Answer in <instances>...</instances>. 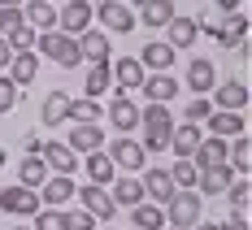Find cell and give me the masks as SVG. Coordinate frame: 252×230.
<instances>
[{
	"instance_id": "cell-27",
	"label": "cell",
	"mask_w": 252,
	"mask_h": 230,
	"mask_svg": "<svg viewBox=\"0 0 252 230\" xmlns=\"http://www.w3.org/2000/svg\"><path fill=\"white\" fill-rule=\"evenodd\" d=\"M109 74H113V83H118V91H135L148 70H144L135 57H118V65H109Z\"/></svg>"
},
{
	"instance_id": "cell-16",
	"label": "cell",
	"mask_w": 252,
	"mask_h": 230,
	"mask_svg": "<svg viewBox=\"0 0 252 230\" xmlns=\"http://www.w3.org/2000/svg\"><path fill=\"white\" fill-rule=\"evenodd\" d=\"M109 122L118 126V135H130V130L139 126V104L126 100V91H113V100H109Z\"/></svg>"
},
{
	"instance_id": "cell-52",
	"label": "cell",
	"mask_w": 252,
	"mask_h": 230,
	"mask_svg": "<svg viewBox=\"0 0 252 230\" xmlns=\"http://www.w3.org/2000/svg\"><path fill=\"white\" fill-rule=\"evenodd\" d=\"M87 4H92V0H87ZM96 4H100V0H96Z\"/></svg>"
},
{
	"instance_id": "cell-15",
	"label": "cell",
	"mask_w": 252,
	"mask_h": 230,
	"mask_svg": "<svg viewBox=\"0 0 252 230\" xmlns=\"http://www.w3.org/2000/svg\"><path fill=\"white\" fill-rule=\"evenodd\" d=\"M74 191H78L74 178H65V174H48V182L39 187V204L61 208V204H70V200H74Z\"/></svg>"
},
{
	"instance_id": "cell-7",
	"label": "cell",
	"mask_w": 252,
	"mask_h": 230,
	"mask_svg": "<svg viewBox=\"0 0 252 230\" xmlns=\"http://www.w3.org/2000/svg\"><path fill=\"white\" fill-rule=\"evenodd\" d=\"M0 213H13V217H35L39 213V191H26L18 182L0 187Z\"/></svg>"
},
{
	"instance_id": "cell-20",
	"label": "cell",
	"mask_w": 252,
	"mask_h": 230,
	"mask_svg": "<svg viewBox=\"0 0 252 230\" xmlns=\"http://www.w3.org/2000/svg\"><path fill=\"white\" fill-rule=\"evenodd\" d=\"M200 139H204V130L191 126V122H174V130H170V148H174L178 161H191V152L200 148Z\"/></svg>"
},
{
	"instance_id": "cell-8",
	"label": "cell",
	"mask_w": 252,
	"mask_h": 230,
	"mask_svg": "<svg viewBox=\"0 0 252 230\" xmlns=\"http://www.w3.org/2000/svg\"><path fill=\"white\" fill-rule=\"evenodd\" d=\"M74 200H83L78 208H83V213H92L96 222H113V217H118V204L109 200V191H104V187H92V182H83V187L74 191Z\"/></svg>"
},
{
	"instance_id": "cell-31",
	"label": "cell",
	"mask_w": 252,
	"mask_h": 230,
	"mask_svg": "<svg viewBox=\"0 0 252 230\" xmlns=\"http://www.w3.org/2000/svg\"><path fill=\"white\" fill-rule=\"evenodd\" d=\"M170 18H174V0H148V4H144V13H139L135 22H144L148 30H165Z\"/></svg>"
},
{
	"instance_id": "cell-23",
	"label": "cell",
	"mask_w": 252,
	"mask_h": 230,
	"mask_svg": "<svg viewBox=\"0 0 252 230\" xmlns=\"http://www.w3.org/2000/svg\"><path fill=\"white\" fill-rule=\"evenodd\" d=\"M39 161L48 165L52 174H65V178H70V174L78 170V156L70 152L65 144H57V139H48V144H44V152H39Z\"/></svg>"
},
{
	"instance_id": "cell-13",
	"label": "cell",
	"mask_w": 252,
	"mask_h": 230,
	"mask_svg": "<svg viewBox=\"0 0 252 230\" xmlns=\"http://www.w3.org/2000/svg\"><path fill=\"white\" fill-rule=\"evenodd\" d=\"M139 187H144V200H152V204H165V200L178 191L174 178H170V170H157V165H152V170H144Z\"/></svg>"
},
{
	"instance_id": "cell-54",
	"label": "cell",
	"mask_w": 252,
	"mask_h": 230,
	"mask_svg": "<svg viewBox=\"0 0 252 230\" xmlns=\"http://www.w3.org/2000/svg\"><path fill=\"white\" fill-rule=\"evenodd\" d=\"M130 230H135V226H130Z\"/></svg>"
},
{
	"instance_id": "cell-39",
	"label": "cell",
	"mask_w": 252,
	"mask_h": 230,
	"mask_svg": "<svg viewBox=\"0 0 252 230\" xmlns=\"http://www.w3.org/2000/svg\"><path fill=\"white\" fill-rule=\"evenodd\" d=\"M61 213H65V230H96V217L83 208H61Z\"/></svg>"
},
{
	"instance_id": "cell-42",
	"label": "cell",
	"mask_w": 252,
	"mask_h": 230,
	"mask_svg": "<svg viewBox=\"0 0 252 230\" xmlns=\"http://www.w3.org/2000/svg\"><path fill=\"white\" fill-rule=\"evenodd\" d=\"M22 148H26V156H39V152H44V135H26Z\"/></svg>"
},
{
	"instance_id": "cell-25",
	"label": "cell",
	"mask_w": 252,
	"mask_h": 230,
	"mask_svg": "<svg viewBox=\"0 0 252 230\" xmlns=\"http://www.w3.org/2000/svg\"><path fill=\"white\" fill-rule=\"evenodd\" d=\"M4 70H9V83L13 87H26V83H35V74H39V57L35 52H13Z\"/></svg>"
},
{
	"instance_id": "cell-6",
	"label": "cell",
	"mask_w": 252,
	"mask_h": 230,
	"mask_svg": "<svg viewBox=\"0 0 252 230\" xmlns=\"http://www.w3.org/2000/svg\"><path fill=\"white\" fill-rule=\"evenodd\" d=\"M92 13L100 18L104 35H109V30H118V35H130V30H135V9H130V4H122V0H100Z\"/></svg>"
},
{
	"instance_id": "cell-49",
	"label": "cell",
	"mask_w": 252,
	"mask_h": 230,
	"mask_svg": "<svg viewBox=\"0 0 252 230\" xmlns=\"http://www.w3.org/2000/svg\"><path fill=\"white\" fill-rule=\"evenodd\" d=\"M130 4H139V9H144V4H148V0H130Z\"/></svg>"
},
{
	"instance_id": "cell-9",
	"label": "cell",
	"mask_w": 252,
	"mask_h": 230,
	"mask_svg": "<svg viewBox=\"0 0 252 230\" xmlns=\"http://www.w3.org/2000/svg\"><path fill=\"white\" fill-rule=\"evenodd\" d=\"M65 148H70L74 156L100 152V148H104V130L96 126V122H74V130H70V139H65Z\"/></svg>"
},
{
	"instance_id": "cell-4",
	"label": "cell",
	"mask_w": 252,
	"mask_h": 230,
	"mask_svg": "<svg viewBox=\"0 0 252 230\" xmlns=\"http://www.w3.org/2000/svg\"><path fill=\"white\" fill-rule=\"evenodd\" d=\"M92 22H96V13H92L87 0H65V4L57 9V30L70 35V39H78L83 30H92Z\"/></svg>"
},
{
	"instance_id": "cell-28",
	"label": "cell",
	"mask_w": 252,
	"mask_h": 230,
	"mask_svg": "<svg viewBox=\"0 0 252 230\" xmlns=\"http://www.w3.org/2000/svg\"><path fill=\"white\" fill-rule=\"evenodd\" d=\"M200 39V30H196V18H170V26H165V44L170 48H191Z\"/></svg>"
},
{
	"instance_id": "cell-18",
	"label": "cell",
	"mask_w": 252,
	"mask_h": 230,
	"mask_svg": "<svg viewBox=\"0 0 252 230\" xmlns=\"http://www.w3.org/2000/svg\"><path fill=\"white\" fill-rule=\"evenodd\" d=\"M144 70H152V74H170V65H174V48L165 44V39H148L144 44V52L135 57Z\"/></svg>"
},
{
	"instance_id": "cell-53",
	"label": "cell",
	"mask_w": 252,
	"mask_h": 230,
	"mask_svg": "<svg viewBox=\"0 0 252 230\" xmlns=\"http://www.w3.org/2000/svg\"><path fill=\"white\" fill-rule=\"evenodd\" d=\"M48 4H57V0H48Z\"/></svg>"
},
{
	"instance_id": "cell-33",
	"label": "cell",
	"mask_w": 252,
	"mask_h": 230,
	"mask_svg": "<svg viewBox=\"0 0 252 230\" xmlns=\"http://www.w3.org/2000/svg\"><path fill=\"white\" fill-rule=\"evenodd\" d=\"M113 65V61H109ZM109 65H87V78H83V96L87 100H96L104 91H113V74H109Z\"/></svg>"
},
{
	"instance_id": "cell-22",
	"label": "cell",
	"mask_w": 252,
	"mask_h": 230,
	"mask_svg": "<svg viewBox=\"0 0 252 230\" xmlns=\"http://www.w3.org/2000/svg\"><path fill=\"white\" fill-rule=\"evenodd\" d=\"M213 87H218V70H213V61L196 57V61L187 65V91H191V96H209Z\"/></svg>"
},
{
	"instance_id": "cell-44",
	"label": "cell",
	"mask_w": 252,
	"mask_h": 230,
	"mask_svg": "<svg viewBox=\"0 0 252 230\" xmlns=\"http://www.w3.org/2000/svg\"><path fill=\"white\" fill-rule=\"evenodd\" d=\"M239 4H244V0H218V9H222V13H239Z\"/></svg>"
},
{
	"instance_id": "cell-21",
	"label": "cell",
	"mask_w": 252,
	"mask_h": 230,
	"mask_svg": "<svg viewBox=\"0 0 252 230\" xmlns=\"http://www.w3.org/2000/svg\"><path fill=\"white\" fill-rule=\"evenodd\" d=\"M22 18H26V26H31L35 35L57 30V4H48V0H26V4H22Z\"/></svg>"
},
{
	"instance_id": "cell-47",
	"label": "cell",
	"mask_w": 252,
	"mask_h": 230,
	"mask_svg": "<svg viewBox=\"0 0 252 230\" xmlns=\"http://www.w3.org/2000/svg\"><path fill=\"white\" fill-rule=\"evenodd\" d=\"M26 0H0V9H22Z\"/></svg>"
},
{
	"instance_id": "cell-45",
	"label": "cell",
	"mask_w": 252,
	"mask_h": 230,
	"mask_svg": "<svg viewBox=\"0 0 252 230\" xmlns=\"http://www.w3.org/2000/svg\"><path fill=\"white\" fill-rule=\"evenodd\" d=\"M9 57H13V52H9V44H4V39H0V70H4V65H9Z\"/></svg>"
},
{
	"instance_id": "cell-43",
	"label": "cell",
	"mask_w": 252,
	"mask_h": 230,
	"mask_svg": "<svg viewBox=\"0 0 252 230\" xmlns=\"http://www.w3.org/2000/svg\"><path fill=\"white\" fill-rule=\"evenodd\" d=\"M222 230H248V222H244V213H230L226 222H222Z\"/></svg>"
},
{
	"instance_id": "cell-37",
	"label": "cell",
	"mask_w": 252,
	"mask_h": 230,
	"mask_svg": "<svg viewBox=\"0 0 252 230\" xmlns=\"http://www.w3.org/2000/svg\"><path fill=\"white\" fill-rule=\"evenodd\" d=\"M226 200H230V208L235 213H248V200H252V187H248V178H235L226 187Z\"/></svg>"
},
{
	"instance_id": "cell-30",
	"label": "cell",
	"mask_w": 252,
	"mask_h": 230,
	"mask_svg": "<svg viewBox=\"0 0 252 230\" xmlns=\"http://www.w3.org/2000/svg\"><path fill=\"white\" fill-rule=\"evenodd\" d=\"M109 200H113L118 208L144 204V187H139V178H113V187H109Z\"/></svg>"
},
{
	"instance_id": "cell-38",
	"label": "cell",
	"mask_w": 252,
	"mask_h": 230,
	"mask_svg": "<svg viewBox=\"0 0 252 230\" xmlns=\"http://www.w3.org/2000/svg\"><path fill=\"white\" fill-rule=\"evenodd\" d=\"M35 230H65V213L61 208H39L35 213Z\"/></svg>"
},
{
	"instance_id": "cell-50",
	"label": "cell",
	"mask_w": 252,
	"mask_h": 230,
	"mask_svg": "<svg viewBox=\"0 0 252 230\" xmlns=\"http://www.w3.org/2000/svg\"><path fill=\"white\" fill-rule=\"evenodd\" d=\"M161 230H174V226H161Z\"/></svg>"
},
{
	"instance_id": "cell-5",
	"label": "cell",
	"mask_w": 252,
	"mask_h": 230,
	"mask_svg": "<svg viewBox=\"0 0 252 230\" xmlns=\"http://www.w3.org/2000/svg\"><path fill=\"white\" fill-rule=\"evenodd\" d=\"M104 156H109L118 170H148V152H144L139 139H130V135H118V139L104 148Z\"/></svg>"
},
{
	"instance_id": "cell-11",
	"label": "cell",
	"mask_w": 252,
	"mask_h": 230,
	"mask_svg": "<svg viewBox=\"0 0 252 230\" xmlns=\"http://www.w3.org/2000/svg\"><path fill=\"white\" fill-rule=\"evenodd\" d=\"M78 170L87 174V182H92V187H104V191H109V187H113V178H118V165L104 156V148H100V152H87Z\"/></svg>"
},
{
	"instance_id": "cell-29",
	"label": "cell",
	"mask_w": 252,
	"mask_h": 230,
	"mask_svg": "<svg viewBox=\"0 0 252 230\" xmlns=\"http://www.w3.org/2000/svg\"><path fill=\"white\" fill-rule=\"evenodd\" d=\"M44 182H48V165H44L39 156H22V161H18V187L39 191Z\"/></svg>"
},
{
	"instance_id": "cell-2",
	"label": "cell",
	"mask_w": 252,
	"mask_h": 230,
	"mask_svg": "<svg viewBox=\"0 0 252 230\" xmlns=\"http://www.w3.org/2000/svg\"><path fill=\"white\" fill-rule=\"evenodd\" d=\"M35 57H48V61L61 65V70H78V65H83L78 44L70 39V35H61V30H44V35H35Z\"/></svg>"
},
{
	"instance_id": "cell-32",
	"label": "cell",
	"mask_w": 252,
	"mask_h": 230,
	"mask_svg": "<svg viewBox=\"0 0 252 230\" xmlns=\"http://www.w3.org/2000/svg\"><path fill=\"white\" fill-rule=\"evenodd\" d=\"M130 226H135V230H161V226H165V208L152 204V200L135 204V208H130Z\"/></svg>"
},
{
	"instance_id": "cell-24",
	"label": "cell",
	"mask_w": 252,
	"mask_h": 230,
	"mask_svg": "<svg viewBox=\"0 0 252 230\" xmlns=\"http://www.w3.org/2000/svg\"><path fill=\"white\" fill-rule=\"evenodd\" d=\"M239 178L230 165H218V170H200V178H196V196H226V187Z\"/></svg>"
},
{
	"instance_id": "cell-10",
	"label": "cell",
	"mask_w": 252,
	"mask_h": 230,
	"mask_svg": "<svg viewBox=\"0 0 252 230\" xmlns=\"http://www.w3.org/2000/svg\"><path fill=\"white\" fill-rule=\"evenodd\" d=\"M213 109H222V113H244L248 109V87L239 83V78H230V83H218L213 87Z\"/></svg>"
},
{
	"instance_id": "cell-19",
	"label": "cell",
	"mask_w": 252,
	"mask_h": 230,
	"mask_svg": "<svg viewBox=\"0 0 252 230\" xmlns=\"http://www.w3.org/2000/svg\"><path fill=\"white\" fill-rule=\"evenodd\" d=\"M204 122H209V135H213V139H226V144H230V139H239V135H248L244 113H222V109H213Z\"/></svg>"
},
{
	"instance_id": "cell-12",
	"label": "cell",
	"mask_w": 252,
	"mask_h": 230,
	"mask_svg": "<svg viewBox=\"0 0 252 230\" xmlns=\"http://www.w3.org/2000/svg\"><path fill=\"white\" fill-rule=\"evenodd\" d=\"M74 44H78L83 65H109V35L104 30H83Z\"/></svg>"
},
{
	"instance_id": "cell-14",
	"label": "cell",
	"mask_w": 252,
	"mask_h": 230,
	"mask_svg": "<svg viewBox=\"0 0 252 230\" xmlns=\"http://www.w3.org/2000/svg\"><path fill=\"white\" fill-rule=\"evenodd\" d=\"M226 156H230V144H226V139L204 135L200 148L191 152V165H196V170H218V165H226Z\"/></svg>"
},
{
	"instance_id": "cell-36",
	"label": "cell",
	"mask_w": 252,
	"mask_h": 230,
	"mask_svg": "<svg viewBox=\"0 0 252 230\" xmlns=\"http://www.w3.org/2000/svg\"><path fill=\"white\" fill-rule=\"evenodd\" d=\"M100 113H104L100 104L83 96V100H70V117H65V122H100Z\"/></svg>"
},
{
	"instance_id": "cell-34",
	"label": "cell",
	"mask_w": 252,
	"mask_h": 230,
	"mask_svg": "<svg viewBox=\"0 0 252 230\" xmlns=\"http://www.w3.org/2000/svg\"><path fill=\"white\" fill-rule=\"evenodd\" d=\"M226 165L235 170V174H239V178H248V170H252V139H248V135H239V139L230 144Z\"/></svg>"
},
{
	"instance_id": "cell-46",
	"label": "cell",
	"mask_w": 252,
	"mask_h": 230,
	"mask_svg": "<svg viewBox=\"0 0 252 230\" xmlns=\"http://www.w3.org/2000/svg\"><path fill=\"white\" fill-rule=\"evenodd\" d=\"M191 230H222V222H196Z\"/></svg>"
},
{
	"instance_id": "cell-1",
	"label": "cell",
	"mask_w": 252,
	"mask_h": 230,
	"mask_svg": "<svg viewBox=\"0 0 252 230\" xmlns=\"http://www.w3.org/2000/svg\"><path fill=\"white\" fill-rule=\"evenodd\" d=\"M139 126H144V139H139V148L144 152H165L170 148V130H174V113H170V104H148V109H139Z\"/></svg>"
},
{
	"instance_id": "cell-48",
	"label": "cell",
	"mask_w": 252,
	"mask_h": 230,
	"mask_svg": "<svg viewBox=\"0 0 252 230\" xmlns=\"http://www.w3.org/2000/svg\"><path fill=\"white\" fill-rule=\"evenodd\" d=\"M4 165H9V152H4V148H0V170H4Z\"/></svg>"
},
{
	"instance_id": "cell-17",
	"label": "cell",
	"mask_w": 252,
	"mask_h": 230,
	"mask_svg": "<svg viewBox=\"0 0 252 230\" xmlns=\"http://www.w3.org/2000/svg\"><path fill=\"white\" fill-rule=\"evenodd\" d=\"M139 91H144V100H148V104H170L178 96V78L174 74H144Z\"/></svg>"
},
{
	"instance_id": "cell-35",
	"label": "cell",
	"mask_w": 252,
	"mask_h": 230,
	"mask_svg": "<svg viewBox=\"0 0 252 230\" xmlns=\"http://www.w3.org/2000/svg\"><path fill=\"white\" fill-rule=\"evenodd\" d=\"M170 178H174V187H178V191H196V178H200V170H196L191 161H174Z\"/></svg>"
},
{
	"instance_id": "cell-51",
	"label": "cell",
	"mask_w": 252,
	"mask_h": 230,
	"mask_svg": "<svg viewBox=\"0 0 252 230\" xmlns=\"http://www.w3.org/2000/svg\"><path fill=\"white\" fill-rule=\"evenodd\" d=\"M13 230H26V226H13Z\"/></svg>"
},
{
	"instance_id": "cell-40",
	"label": "cell",
	"mask_w": 252,
	"mask_h": 230,
	"mask_svg": "<svg viewBox=\"0 0 252 230\" xmlns=\"http://www.w3.org/2000/svg\"><path fill=\"white\" fill-rule=\"evenodd\" d=\"M209 113H213V104L204 100V96H191V100H187V117H183V122H191V126H196V122H204Z\"/></svg>"
},
{
	"instance_id": "cell-41",
	"label": "cell",
	"mask_w": 252,
	"mask_h": 230,
	"mask_svg": "<svg viewBox=\"0 0 252 230\" xmlns=\"http://www.w3.org/2000/svg\"><path fill=\"white\" fill-rule=\"evenodd\" d=\"M18 109V87L9 83V74H0V113H13Z\"/></svg>"
},
{
	"instance_id": "cell-3",
	"label": "cell",
	"mask_w": 252,
	"mask_h": 230,
	"mask_svg": "<svg viewBox=\"0 0 252 230\" xmlns=\"http://www.w3.org/2000/svg\"><path fill=\"white\" fill-rule=\"evenodd\" d=\"M161 208H165V226H174V230H191L196 222H200L204 196H196V191H174V196H170Z\"/></svg>"
},
{
	"instance_id": "cell-26",
	"label": "cell",
	"mask_w": 252,
	"mask_h": 230,
	"mask_svg": "<svg viewBox=\"0 0 252 230\" xmlns=\"http://www.w3.org/2000/svg\"><path fill=\"white\" fill-rule=\"evenodd\" d=\"M70 100H74V96H70V91H61V87H57V91H48V96H44V104H39V122H44V126L65 122V117H70Z\"/></svg>"
}]
</instances>
